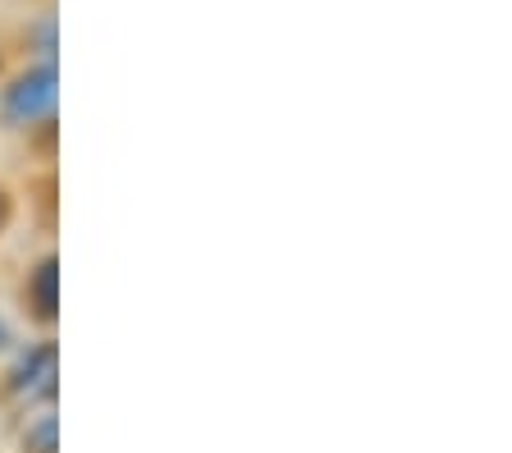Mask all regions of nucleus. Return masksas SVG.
Returning <instances> with one entry per match:
<instances>
[{
  "label": "nucleus",
  "instance_id": "nucleus-1",
  "mask_svg": "<svg viewBox=\"0 0 512 453\" xmlns=\"http://www.w3.org/2000/svg\"><path fill=\"white\" fill-rule=\"evenodd\" d=\"M55 106H60V74L55 60H37V65L19 69L10 83L0 87V124L14 133H32L51 124Z\"/></svg>",
  "mask_w": 512,
  "mask_h": 453
},
{
  "label": "nucleus",
  "instance_id": "nucleus-2",
  "mask_svg": "<svg viewBox=\"0 0 512 453\" xmlns=\"http://www.w3.org/2000/svg\"><path fill=\"white\" fill-rule=\"evenodd\" d=\"M55 380H60V348L55 339H32L10 353V371H5V389L23 408H51L55 403Z\"/></svg>",
  "mask_w": 512,
  "mask_h": 453
},
{
  "label": "nucleus",
  "instance_id": "nucleus-3",
  "mask_svg": "<svg viewBox=\"0 0 512 453\" xmlns=\"http://www.w3.org/2000/svg\"><path fill=\"white\" fill-rule=\"evenodd\" d=\"M23 298H28L32 316L42 325H55V307H60V270L55 257H42L28 270V284H23Z\"/></svg>",
  "mask_w": 512,
  "mask_h": 453
},
{
  "label": "nucleus",
  "instance_id": "nucleus-4",
  "mask_svg": "<svg viewBox=\"0 0 512 453\" xmlns=\"http://www.w3.org/2000/svg\"><path fill=\"white\" fill-rule=\"evenodd\" d=\"M23 453H55V412H32L23 426Z\"/></svg>",
  "mask_w": 512,
  "mask_h": 453
},
{
  "label": "nucleus",
  "instance_id": "nucleus-5",
  "mask_svg": "<svg viewBox=\"0 0 512 453\" xmlns=\"http://www.w3.org/2000/svg\"><path fill=\"white\" fill-rule=\"evenodd\" d=\"M14 348H19V330H14L10 316L0 312V362H5V357H10Z\"/></svg>",
  "mask_w": 512,
  "mask_h": 453
},
{
  "label": "nucleus",
  "instance_id": "nucleus-6",
  "mask_svg": "<svg viewBox=\"0 0 512 453\" xmlns=\"http://www.w3.org/2000/svg\"><path fill=\"white\" fill-rule=\"evenodd\" d=\"M0 225H5V193H0Z\"/></svg>",
  "mask_w": 512,
  "mask_h": 453
}]
</instances>
